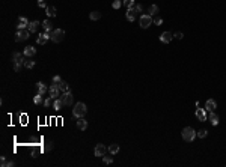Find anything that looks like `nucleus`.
Listing matches in <instances>:
<instances>
[{
    "label": "nucleus",
    "mask_w": 226,
    "mask_h": 167,
    "mask_svg": "<svg viewBox=\"0 0 226 167\" xmlns=\"http://www.w3.org/2000/svg\"><path fill=\"white\" fill-rule=\"evenodd\" d=\"M88 113V107H86L84 103H77L74 105V109H72V115H74V117H84V115Z\"/></svg>",
    "instance_id": "obj_1"
},
{
    "label": "nucleus",
    "mask_w": 226,
    "mask_h": 167,
    "mask_svg": "<svg viewBox=\"0 0 226 167\" xmlns=\"http://www.w3.org/2000/svg\"><path fill=\"white\" fill-rule=\"evenodd\" d=\"M63 38H65V30H62V29H54V30L50 32V39L53 42H56V44L62 42Z\"/></svg>",
    "instance_id": "obj_2"
},
{
    "label": "nucleus",
    "mask_w": 226,
    "mask_h": 167,
    "mask_svg": "<svg viewBox=\"0 0 226 167\" xmlns=\"http://www.w3.org/2000/svg\"><path fill=\"white\" fill-rule=\"evenodd\" d=\"M181 136H182V138L185 140V142H193L197 134L191 126H185V128L182 130V132H181Z\"/></svg>",
    "instance_id": "obj_3"
},
{
    "label": "nucleus",
    "mask_w": 226,
    "mask_h": 167,
    "mask_svg": "<svg viewBox=\"0 0 226 167\" xmlns=\"http://www.w3.org/2000/svg\"><path fill=\"white\" fill-rule=\"evenodd\" d=\"M151 24H152V15L142 14V17H140V27L142 29H148Z\"/></svg>",
    "instance_id": "obj_4"
},
{
    "label": "nucleus",
    "mask_w": 226,
    "mask_h": 167,
    "mask_svg": "<svg viewBox=\"0 0 226 167\" xmlns=\"http://www.w3.org/2000/svg\"><path fill=\"white\" fill-rule=\"evenodd\" d=\"M30 36V32L27 29H23V30H17V35H15V41L17 42H21V41H26L29 39Z\"/></svg>",
    "instance_id": "obj_5"
},
{
    "label": "nucleus",
    "mask_w": 226,
    "mask_h": 167,
    "mask_svg": "<svg viewBox=\"0 0 226 167\" xmlns=\"http://www.w3.org/2000/svg\"><path fill=\"white\" fill-rule=\"evenodd\" d=\"M61 88H59V84H56V83H53L51 86H50V89H48V93H50V96L53 98V99H56V98H59L61 96Z\"/></svg>",
    "instance_id": "obj_6"
},
{
    "label": "nucleus",
    "mask_w": 226,
    "mask_h": 167,
    "mask_svg": "<svg viewBox=\"0 0 226 167\" xmlns=\"http://www.w3.org/2000/svg\"><path fill=\"white\" fill-rule=\"evenodd\" d=\"M61 99H62L63 105H66V107L72 105V103H74V96H72V93H71V92H66V93H63V95L61 96Z\"/></svg>",
    "instance_id": "obj_7"
},
{
    "label": "nucleus",
    "mask_w": 226,
    "mask_h": 167,
    "mask_svg": "<svg viewBox=\"0 0 226 167\" xmlns=\"http://www.w3.org/2000/svg\"><path fill=\"white\" fill-rule=\"evenodd\" d=\"M24 60H26V56L21 54L20 51H14V53H12V62H14V63H21V65H24Z\"/></svg>",
    "instance_id": "obj_8"
},
{
    "label": "nucleus",
    "mask_w": 226,
    "mask_h": 167,
    "mask_svg": "<svg viewBox=\"0 0 226 167\" xmlns=\"http://www.w3.org/2000/svg\"><path fill=\"white\" fill-rule=\"evenodd\" d=\"M94 155H95V157H104V155H106V146L101 145V143H98V145L95 146Z\"/></svg>",
    "instance_id": "obj_9"
},
{
    "label": "nucleus",
    "mask_w": 226,
    "mask_h": 167,
    "mask_svg": "<svg viewBox=\"0 0 226 167\" xmlns=\"http://www.w3.org/2000/svg\"><path fill=\"white\" fill-rule=\"evenodd\" d=\"M172 39H174V33H170V32H163L161 36H160V41L164 44H169Z\"/></svg>",
    "instance_id": "obj_10"
},
{
    "label": "nucleus",
    "mask_w": 226,
    "mask_h": 167,
    "mask_svg": "<svg viewBox=\"0 0 226 167\" xmlns=\"http://www.w3.org/2000/svg\"><path fill=\"white\" fill-rule=\"evenodd\" d=\"M50 39V32H44V33H41V35L38 36V39H36V42L39 44V45H44L45 42H47Z\"/></svg>",
    "instance_id": "obj_11"
},
{
    "label": "nucleus",
    "mask_w": 226,
    "mask_h": 167,
    "mask_svg": "<svg viewBox=\"0 0 226 167\" xmlns=\"http://www.w3.org/2000/svg\"><path fill=\"white\" fill-rule=\"evenodd\" d=\"M23 54H24L26 57H33V56L36 54V48H33L32 45H27V47H26V48H24Z\"/></svg>",
    "instance_id": "obj_12"
},
{
    "label": "nucleus",
    "mask_w": 226,
    "mask_h": 167,
    "mask_svg": "<svg viewBox=\"0 0 226 167\" xmlns=\"http://www.w3.org/2000/svg\"><path fill=\"white\" fill-rule=\"evenodd\" d=\"M216 109H217V103L214 99H208V101L205 103V110L207 111H214Z\"/></svg>",
    "instance_id": "obj_13"
},
{
    "label": "nucleus",
    "mask_w": 226,
    "mask_h": 167,
    "mask_svg": "<svg viewBox=\"0 0 226 167\" xmlns=\"http://www.w3.org/2000/svg\"><path fill=\"white\" fill-rule=\"evenodd\" d=\"M29 20L26 17H20V24H18V30H23V29H27L29 27Z\"/></svg>",
    "instance_id": "obj_14"
},
{
    "label": "nucleus",
    "mask_w": 226,
    "mask_h": 167,
    "mask_svg": "<svg viewBox=\"0 0 226 167\" xmlns=\"http://www.w3.org/2000/svg\"><path fill=\"white\" fill-rule=\"evenodd\" d=\"M208 117H210V121H211V124H212V126H216V125H219V116L216 115L214 111H208Z\"/></svg>",
    "instance_id": "obj_15"
},
{
    "label": "nucleus",
    "mask_w": 226,
    "mask_h": 167,
    "mask_svg": "<svg viewBox=\"0 0 226 167\" xmlns=\"http://www.w3.org/2000/svg\"><path fill=\"white\" fill-rule=\"evenodd\" d=\"M196 117H197L201 122L207 121V113H205V110H204V109H197V110H196Z\"/></svg>",
    "instance_id": "obj_16"
},
{
    "label": "nucleus",
    "mask_w": 226,
    "mask_h": 167,
    "mask_svg": "<svg viewBox=\"0 0 226 167\" xmlns=\"http://www.w3.org/2000/svg\"><path fill=\"white\" fill-rule=\"evenodd\" d=\"M77 128L82 130V131H84L86 128H88V121H84L83 117H78V121H77Z\"/></svg>",
    "instance_id": "obj_17"
},
{
    "label": "nucleus",
    "mask_w": 226,
    "mask_h": 167,
    "mask_svg": "<svg viewBox=\"0 0 226 167\" xmlns=\"http://www.w3.org/2000/svg\"><path fill=\"white\" fill-rule=\"evenodd\" d=\"M136 15H137V12L134 9H127V14H125V17H127L128 21H134L136 20Z\"/></svg>",
    "instance_id": "obj_18"
},
{
    "label": "nucleus",
    "mask_w": 226,
    "mask_h": 167,
    "mask_svg": "<svg viewBox=\"0 0 226 167\" xmlns=\"http://www.w3.org/2000/svg\"><path fill=\"white\" fill-rule=\"evenodd\" d=\"M36 89H38V93L39 95H44L45 92H47V88H45V84L42 81H38L36 83Z\"/></svg>",
    "instance_id": "obj_19"
},
{
    "label": "nucleus",
    "mask_w": 226,
    "mask_h": 167,
    "mask_svg": "<svg viewBox=\"0 0 226 167\" xmlns=\"http://www.w3.org/2000/svg\"><path fill=\"white\" fill-rule=\"evenodd\" d=\"M62 107H63V103H62L61 96H59V98H56L54 101H53V109H54V110H61Z\"/></svg>",
    "instance_id": "obj_20"
},
{
    "label": "nucleus",
    "mask_w": 226,
    "mask_h": 167,
    "mask_svg": "<svg viewBox=\"0 0 226 167\" xmlns=\"http://www.w3.org/2000/svg\"><path fill=\"white\" fill-rule=\"evenodd\" d=\"M42 27H44V32H51L53 30V23L50 21V20H44Z\"/></svg>",
    "instance_id": "obj_21"
},
{
    "label": "nucleus",
    "mask_w": 226,
    "mask_h": 167,
    "mask_svg": "<svg viewBox=\"0 0 226 167\" xmlns=\"http://www.w3.org/2000/svg\"><path fill=\"white\" fill-rule=\"evenodd\" d=\"M38 26H39V21H30V23H29L27 30H29L30 33H35V32L38 30Z\"/></svg>",
    "instance_id": "obj_22"
},
{
    "label": "nucleus",
    "mask_w": 226,
    "mask_h": 167,
    "mask_svg": "<svg viewBox=\"0 0 226 167\" xmlns=\"http://www.w3.org/2000/svg\"><path fill=\"white\" fill-rule=\"evenodd\" d=\"M45 12H47L48 17H56L57 15V11H56L54 6H47V8H45Z\"/></svg>",
    "instance_id": "obj_23"
},
{
    "label": "nucleus",
    "mask_w": 226,
    "mask_h": 167,
    "mask_svg": "<svg viewBox=\"0 0 226 167\" xmlns=\"http://www.w3.org/2000/svg\"><path fill=\"white\" fill-rule=\"evenodd\" d=\"M59 88H61V90H62L63 93H66V92H71V90H69V84L66 83V81H63V80H62L61 83H59Z\"/></svg>",
    "instance_id": "obj_24"
},
{
    "label": "nucleus",
    "mask_w": 226,
    "mask_h": 167,
    "mask_svg": "<svg viewBox=\"0 0 226 167\" xmlns=\"http://www.w3.org/2000/svg\"><path fill=\"white\" fill-rule=\"evenodd\" d=\"M109 152L112 153V155H116V153L119 152V145H116V143L110 145V146H109Z\"/></svg>",
    "instance_id": "obj_25"
},
{
    "label": "nucleus",
    "mask_w": 226,
    "mask_h": 167,
    "mask_svg": "<svg viewBox=\"0 0 226 167\" xmlns=\"http://www.w3.org/2000/svg\"><path fill=\"white\" fill-rule=\"evenodd\" d=\"M89 18L92 20V21H97V20H99V18H101V12H98V11L91 12V14H89Z\"/></svg>",
    "instance_id": "obj_26"
},
{
    "label": "nucleus",
    "mask_w": 226,
    "mask_h": 167,
    "mask_svg": "<svg viewBox=\"0 0 226 167\" xmlns=\"http://www.w3.org/2000/svg\"><path fill=\"white\" fill-rule=\"evenodd\" d=\"M122 2H124V6L127 9H133V8H134V0H122Z\"/></svg>",
    "instance_id": "obj_27"
},
{
    "label": "nucleus",
    "mask_w": 226,
    "mask_h": 167,
    "mask_svg": "<svg viewBox=\"0 0 226 167\" xmlns=\"http://www.w3.org/2000/svg\"><path fill=\"white\" fill-rule=\"evenodd\" d=\"M149 15H157L158 14V6L157 5H152V6H149V12H148Z\"/></svg>",
    "instance_id": "obj_28"
},
{
    "label": "nucleus",
    "mask_w": 226,
    "mask_h": 167,
    "mask_svg": "<svg viewBox=\"0 0 226 167\" xmlns=\"http://www.w3.org/2000/svg\"><path fill=\"white\" fill-rule=\"evenodd\" d=\"M24 66H26V68H27V69H32L33 66H35V60H30V59H26V60H24Z\"/></svg>",
    "instance_id": "obj_29"
},
{
    "label": "nucleus",
    "mask_w": 226,
    "mask_h": 167,
    "mask_svg": "<svg viewBox=\"0 0 226 167\" xmlns=\"http://www.w3.org/2000/svg\"><path fill=\"white\" fill-rule=\"evenodd\" d=\"M33 103H35L36 105H39V104H44V101H42V95H39V93H36V96L33 98Z\"/></svg>",
    "instance_id": "obj_30"
},
{
    "label": "nucleus",
    "mask_w": 226,
    "mask_h": 167,
    "mask_svg": "<svg viewBox=\"0 0 226 167\" xmlns=\"http://www.w3.org/2000/svg\"><path fill=\"white\" fill-rule=\"evenodd\" d=\"M122 5H124V2H122V0H115V2L112 3L113 9H119V8H121V6H122Z\"/></svg>",
    "instance_id": "obj_31"
},
{
    "label": "nucleus",
    "mask_w": 226,
    "mask_h": 167,
    "mask_svg": "<svg viewBox=\"0 0 226 167\" xmlns=\"http://www.w3.org/2000/svg\"><path fill=\"white\" fill-rule=\"evenodd\" d=\"M196 134H197V137H201V138H205V137L208 136V131H207V130H201V131H197Z\"/></svg>",
    "instance_id": "obj_32"
},
{
    "label": "nucleus",
    "mask_w": 226,
    "mask_h": 167,
    "mask_svg": "<svg viewBox=\"0 0 226 167\" xmlns=\"http://www.w3.org/2000/svg\"><path fill=\"white\" fill-rule=\"evenodd\" d=\"M44 151H45V152L53 151V142H51V140H48V142H47V145H45V148H44Z\"/></svg>",
    "instance_id": "obj_33"
},
{
    "label": "nucleus",
    "mask_w": 226,
    "mask_h": 167,
    "mask_svg": "<svg viewBox=\"0 0 226 167\" xmlns=\"http://www.w3.org/2000/svg\"><path fill=\"white\" fill-rule=\"evenodd\" d=\"M53 101H54V99H53V98L50 96V98H47V99L44 101V105H45V107H50V105L53 104Z\"/></svg>",
    "instance_id": "obj_34"
},
{
    "label": "nucleus",
    "mask_w": 226,
    "mask_h": 167,
    "mask_svg": "<svg viewBox=\"0 0 226 167\" xmlns=\"http://www.w3.org/2000/svg\"><path fill=\"white\" fill-rule=\"evenodd\" d=\"M154 24H155V26H161V24H163L161 17H155V18H154Z\"/></svg>",
    "instance_id": "obj_35"
},
{
    "label": "nucleus",
    "mask_w": 226,
    "mask_h": 167,
    "mask_svg": "<svg viewBox=\"0 0 226 167\" xmlns=\"http://www.w3.org/2000/svg\"><path fill=\"white\" fill-rule=\"evenodd\" d=\"M103 161H104V164H112L113 163V158L112 157H104Z\"/></svg>",
    "instance_id": "obj_36"
},
{
    "label": "nucleus",
    "mask_w": 226,
    "mask_h": 167,
    "mask_svg": "<svg viewBox=\"0 0 226 167\" xmlns=\"http://www.w3.org/2000/svg\"><path fill=\"white\" fill-rule=\"evenodd\" d=\"M133 9H134L137 14H139V12H142V11H143V6H142V5H134V8H133Z\"/></svg>",
    "instance_id": "obj_37"
},
{
    "label": "nucleus",
    "mask_w": 226,
    "mask_h": 167,
    "mask_svg": "<svg viewBox=\"0 0 226 167\" xmlns=\"http://www.w3.org/2000/svg\"><path fill=\"white\" fill-rule=\"evenodd\" d=\"M174 38H176V39H182V38H184V33H182V32H176V33H174Z\"/></svg>",
    "instance_id": "obj_38"
},
{
    "label": "nucleus",
    "mask_w": 226,
    "mask_h": 167,
    "mask_svg": "<svg viewBox=\"0 0 226 167\" xmlns=\"http://www.w3.org/2000/svg\"><path fill=\"white\" fill-rule=\"evenodd\" d=\"M62 81V78H61V75H54L53 77V83H56V84H59Z\"/></svg>",
    "instance_id": "obj_39"
},
{
    "label": "nucleus",
    "mask_w": 226,
    "mask_h": 167,
    "mask_svg": "<svg viewBox=\"0 0 226 167\" xmlns=\"http://www.w3.org/2000/svg\"><path fill=\"white\" fill-rule=\"evenodd\" d=\"M38 6L39 8H47V3H45V0H38Z\"/></svg>",
    "instance_id": "obj_40"
},
{
    "label": "nucleus",
    "mask_w": 226,
    "mask_h": 167,
    "mask_svg": "<svg viewBox=\"0 0 226 167\" xmlns=\"http://www.w3.org/2000/svg\"><path fill=\"white\" fill-rule=\"evenodd\" d=\"M6 163H8V161H6V157H0V166L6 167Z\"/></svg>",
    "instance_id": "obj_41"
},
{
    "label": "nucleus",
    "mask_w": 226,
    "mask_h": 167,
    "mask_svg": "<svg viewBox=\"0 0 226 167\" xmlns=\"http://www.w3.org/2000/svg\"><path fill=\"white\" fill-rule=\"evenodd\" d=\"M14 69H15V72H20V69H21V63H14Z\"/></svg>",
    "instance_id": "obj_42"
},
{
    "label": "nucleus",
    "mask_w": 226,
    "mask_h": 167,
    "mask_svg": "<svg viewBox=\"0 0 226 167\" xmlns=\"http://www.w3.org/2000/svg\"><path fill=\"white\" fill-rule=\"evenodd\" d=\"M12 166H15L14 161H8V163H6V167H12Z\"/></svg>",
    "instance_id": "obj_43"
}]
</instances>
